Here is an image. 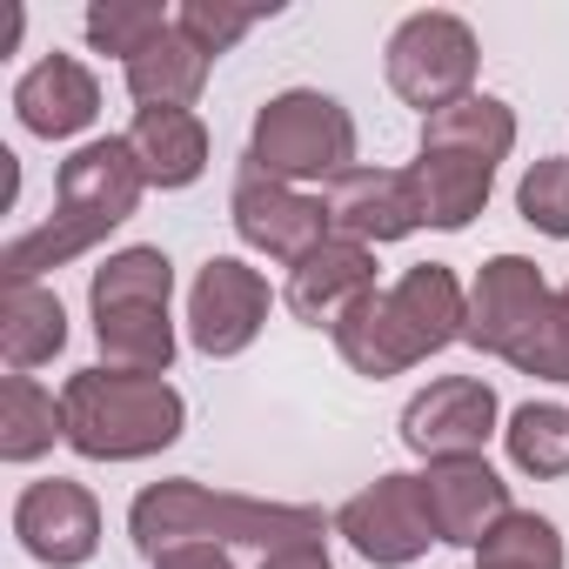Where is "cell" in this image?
<instances>
[{
    "label": "cell",
    "mask_w": 569,
    "mask_h": 569,
    "mask_svg": "<svg viewBox=\"0 0 569 569\" xmlns=\"http://www.w3.org/2000/svg\"><path fill=\"white\" fill-rule=\"evenodd\" d=\"M94 342H101V369L121 376H168L174 362V322L168 309H94Z\"/></svg>",
    "instance_id": "obj_21"
},
{
    "label": "cell",
    "mask_w": 569,
    "mask_h": 569,
    "mask_svg": "<svg viewBox=\"0 0 569 569\" xmlns=\"http://www.w3.org/2000/svg\"><path fill=\"white\" fill-rule=\"evenodd\" d=\"M322 208H329V234L342 241H402L416 234L429 214H422V188L409 168H349L322 188Z\"/></svg>",
    "instance_id": "obj_12"
},
{
    "label": "cell",
    "mask_w": 569,
    "mask_h": 569,
    "mask_svg": "<svg viewBox=\"0 0 569 569\" xmlns=\"http://www.w3.org/2000/svg\"><path fill=\"white\" fill-rule=\"evenodd\" d=\"M208 54L181 34V28H168L148 54H134L128 61V94L141 101V108H188L201 88H208Z\"/></svg>",
    "instance_id": "obj_20"
},
{
    "label": "cell",
    "mask_w": 569,
    "mask_h": 569,
    "mask_svg": "<svg viewBox=\"0 0 569 569\" xmlns=\"http://www.w3.org/2000/svg\"><path fill=\"white\" fill-rule=\"evenodd\" d=\"M336 529L356 542V556H369L376 569H402L436 542L429 502H422V476H376L369 489H356L336 516Z\"/></svg>",
    "instance_id": "obj_9"
},
{
    "label": "cell",
    "mask_w": 569,
    "mask_h": 569,
    "mask_svg": "<svg viewBox=\"0 0 569 569\" xmlns=\"http://www.w3.org/2000/svg\"><path fill=\"white\" fill-rule=\"evenodd\" d=\"M128 536L134 549L154 562L168 549H188V542H248L261 556L289 549V542H322V509L309 502H254V496H228V489H208L194 476H168V482H148L128 509Z\"/></svg>",
    "instance_id": "obj_1"
},
{
    "label": "cell",
    "mask_w": 569,
    "mask_h": 569,
    "mask_svg": "<svg viewBox=\"0 0 569 569\" xmlns=\"http://www.w3.org/2000/svg\"><path fill=\"white\" fill-rule=\"evenodd\" d=\"M61 416H68V449L74 456H88V462H141V456H161L181 436L188 402L161 376L81 369L61 389Z\"/></svg>",
    "instance_id": "obj_5"
},
{
    "label": "cell",
    "mask_w": 569,
    "mask_h": 569,
    "mask_svg": "<svg viewBox=\"0 0 569 569\" xmlns=\"http://www.w3.org/2000/svg\"><path fill=\"white\" fill-rule=\"evenodd\" d=\"M496 436V389L476 376H442L402 409V442L429 462H462L482 456Z\"/></svg>",
    "instance_id": "obj_13"
},
{
    "label": "cell",
    "mask_w": 569,
    "mask_h": 569,
    "mask_svg": "<svg viewBox=\"0 0 569 569\" xmlns=\"http://www.w3.org/2000/svg\"><path fill=\"white\" fill-rule=\"evenodd\" d=\"M228 214H234V234H241L248 248H261L268 261H289V268H296L309 248L329 241V208H322L316 194H302V188H289V181H268V174H254L248 161H241V174H234Z\"/></svg>",
    "instance_id": "obj_10"
},
{
    "label": "cell",
    "mask_w": 569,
    "mask_h": 569,
    "mask_svg": "<svg viewBox=\"0 0 569 569\" xmlns=\"http://www.w3.org/2000/svg\"><path fill=\"white\" fill-rule=\"evenodd\" d=\"M516 148V114L496 94H469L442 114L422 121V148H416V188H422V214L429 228H469L496 188V161Z\"/></svg>",
    "instance_id": "obj_4"
},
{
    "label": "cell",
    "mask_w": 569,
    "mask_h": 569,
    "mask_svg": "<svg viewBox=\"0 0 569 569\" xmlns=\"http://www.w3.org/2000/svg\"><path fill=\"white\" fill-rule=\"evenodd\" d=\"M174 296V261L161 248H121L94 268V289L88 302L94 309H168Z\"/></svg>",
    "instance_id": "obj_23"
},
{
    "label": "cell",
    "mask_w": 569,
    "mask_h": 569,
    "mask_svg": "<svg viewBox=\"0 0 569 569\" xmlns=\"http://www.w3.org/2000/svg\"><path fill=\"white\" fill-rule=\"evenodd\" d=\"M168 28H174V21H168L161 0H94V8H88V41H94L101 54H121V61L148 54Z\"/></svg>",
    "instance_id": "obj_26"
},
{
    "label": "cell",
    "mask_w": 569,
    "mask_h": 569,
    "mask_svg": "<svg viewBox=\"0 0 569 569\" xmlns=\"http://www.w3.org/2000/svg\"><path fill=\"white\" fill-rule=\"evenodd\" d=\"M509 462L536 482H556L569 476V409L562 402H522L509 416Z\"/></svg>",
    "instance_id": "obj_24"
},
{
    "label": "cell",
    "mask_w": 569,
    "mask_h": 569,
    "mask_svg": "<svg viewBox=\"0 0 569 569\" xmlns=\"http://www.w3.org/2000/svg\"><path fill=\"white\" fill-rule=\"evenodd\" d=\"M268 302H274V296H268L261 268H248V261H234V254H214V261L194 274V296H188V342H194L201 356L228 362V356H241V349L261 336Z\"/></svg>",
    "instance_id": "obj_11"
},
{
    "label": "cell",
    "mask_w": 569,
    "mask_h": 569,
    "mask_svg": "<svg viewBox=\"0 0 569 569\" xmlns=\"http://www.w3.org/2000/svg\"><path fill=\"white\" fill-rule=\"evenodd\" d=\"M54 442H68L61 402L34 376H8V382H0V456H8V462H34Z\"/></svg>",
    "instance_id": "obj_22"
},
{
    "label": "cell",
    "mask_w": 569,
    "mask_h": 569,
    "mask_svg": "<svg viewBox=\"0 0 569 569\" xmlns=\"http://www.w3.org/2000/svg\"><path fill=\"white\" fill-rule=\"evenodd\" d=\"M274 8H221V0H181V14H174V28L214 61V54H228L254 21H268Z\"/></svg>",
    "instance_id": "obj_28"
},
{
    "label": "cell",
    "mask_w": 569,
    "mask_h": 569,
    "mask_svg": "<svg viewBox=\"0 0 569 569\" xmlns=\"http://www.w3.org/2000/svg\"><path fill=\"white\" fill-rule=\"evenodd\" d=\"M476 569H562V536H556L549 516H536V509H509V516L482 536Z\"/></svg>",
    "instance_id": "obj_25"
},
{
    "label": "cell",
    "mask_w": 569,
    "mask_h": 569,
    "mask_svg": "<svg viewBox=\"0 0 569 569\" xmlns=\"http://www.w3.org/2000/svg\"><path fill=\"white\" fill-rule=\"evenodd\" d=\"M14 114H21L28 134L68 141V134H81V128H94V114H101V81H94L74 54H48V61H34V68L21 74Z\"/></svg>",
    "instance_id": "obj_17"
},
{
    "label": "cell",
    "mask_w": 569,
    "mask_h": 569,
    "mask_svg": "<svg viewBox=\"0 0 569 569\" xmlns=\"http://www.w3.org/2000/svg\"><path fill=\"white\" fill-rule=\"evenodd\" d=\"M389 88L409 108H422V121L469 101V88H476V34H469V21L442 14V8L409 14L389 34Z\"/></svg>",
    "instance_id": "obj_7"
},
{
    "label": "cell",
    "mask_w": 569,
    "mask_h": 569,
    "mask_svg": "<svg viewBox=\"0 0 569 569\" xmlns=\"http://www.w3.org/2000/svg\"><path fill=\"white\" fill-rule=\"evenodd\" d=\"M562 296H569V289H562Z\"/></svg>",
    "instance_id": "obj_32"
},
{
    "label": "cell",
    "mask_w": 569,
    "mask_h": 569,
    "mask_svg": "<svg viewBox=\"0 0 569 569\" xmlns=\"http://www.w3.org/2000/svg\"><path fill=\"white\" fill-rule=\"evenodd\" d=\"M422 502H429L436 542L482 549V536L509 516V482H502L482 456H462V462H429V476H422Z\"/></svg>",
    "instance_id": "obj_16"
},
{
    "label": "cell",
    "mask_w": 569,
    "mask_h": 569,
    "mask_svg": "<svg viewBox=\"0 0 569 569\" xmlns=\"http://www.w3.org/2000/svg\"><path fill=\"white\" fill-rule=\"evenodd\" d=\"M128 148L148 174V188H188L208 168V128L188 108H141L128 128Z\"/></svg>",
    "instance_id": "obj_18"
},
{
    "label": "cell",
    "mask_w": 569,
    "mask_h": 569,
    "mask_svg": "<svg viewBox=\"0 0 569 569\" xmlns=\"http://www.w3.org/2000/svg\"><path fill=\"white\" fill-rule=\"evenodd\" d=\"M261 569H336V562H329V549H322V542H289V549L261 556Z\"/></svg>",
    "instance_id": "obj_31"
},
{
    "label": "cell",
    "mask_w": 569,
    "mask_h": 569,
    "mask_svg": "<svg viewBox=\"0 0 569 569\" xmlns=\"http://www.w3.org/2000/svg\"><path fill=\"white\" fill-rule=\"evenodd\" d=\"M516 208H522V221H529V228H542V234L569 241V154L536 161V168L522 174V188H516Z\"/></svg>",
    "instance_id": "obj_27"
},
{
    "label": "cell",
    "mask_w": 569,
    "mask_h": 569,
    "mask_svg": "<svg viewBox=\"0 0 569 569\" xmlns=\"http://www.w3.org/2000/svg\"><path fill=\"white\" fill-rule=\"evenodd\" d=\"M14 536L34 562L48 569H81L94 549H101V502L68 482V476H48V482H28L21 502H14Z\"/></svg>",
    "instance_id": "obj_14"
},
{
    "label": "cell",
    "mask_w": 569,
    "mask_h": 569,
    "mask_svg": "<svg viewBox=\"0 0 569 569\" xmlns=\"http://www.w3.org/2000/svg\"><path fill=\"white\" fill-rule=\"evenodd\" d=\"M141 161L128 148V134H108V141H88L61 161V181H54V214L0 248V274H8V289L14 281H34L41 268H61L74 254H88L94 241H108V228H121L134 208H141Z\"/></svg>",
    "instance_id": "obj_2"
},
{
    "label": "cell",
    "mask_w": 569,
    "mask_h": 569,
    "mask_svg": "<svg viewBox=\"0 0 569 569\" xmlns=\"http://www.w3.org/2000/svg\"><path fill=\"white\" fill-rule=\"evenodd\" d=\"M68 349V309L54 289H41V281H14L8 296H0V356H8L14 376L54 362Z\"/></svg>",
    "instance_id": "obj_19"
},
{
    "label": "cell",
    "mask_w": 569,
    "mask_h": 569,
    "mask_svg": "<svg viewBox=\"0 0 569 569\" xmlns=\"http://www.w3.org/2000/svg\"><path fill=\"white\" fill-rule=\"evenodd\" d=\"M549 302H556V289L542 281V268H536V261H522V254H496V261H482L476 289H469L462 342H469V349H482V356L516 362V349L536 336V322L549 316Z\"/></svg>",
    "instance_id": "obj_8"
},
{
    "label": "cell",
    "mask_w": 569,
    "mask_h": 569,
    "mask_svg": "<svg viewBox=\"0 0 569 569\" xmlns=\"http://www.w3.org/2000/svg\"><path fill=\"white\" fill-rule=\"evenodd\" d=\"M154 569H234V562H228V549H214V542H188V549L154 556Z\"/></svg>",
    "instance_id": "obj_30"
},
{
    "label": "cell",
    "mask_w": 569,
    "mask_h": 569,
    "mask_svg": "<svg viewBox=\"0 0 569 569\" xmlns=\"http://www.w3.org/2000/svg\"><path fill=\"white\" fill-rule=\"evenodd\" d=\"M509 369L542 376V382H569V296H556V302H549V316L536 322V336L516 349V362H509Z\"/></svg>",
    "instance_id": "obj_29"
},
{
    "label": "cell",
    "mask_w": 569,
    "mask_h": 569,
    "mask_svg": "<svg viewBox=\"0 0 569 569\" xmlns=\"http://www.w3.org/2000/svg\"><path fill=\"white\" fill-rule=\"evenodd\" d=\"M369 296H376V254H369L362 241H342V234H329L322 248H309V254L289 268V289H281V302H289L296 322L329 329V336H336V322H342L356 302H369Z\"/></svg>",
    "instance_id": "obj_15"
},
{
    "label": "cell",
    "mask_w": 569,
    "mask_h": 569,
    "mask_svg": "<svg viewBox=\"0 0 569 569\" xmlns=\"http://www.w3.org/2000/svg\"><path fill=\"white\" fill-rule=\"evenodd\" d=\"M462 322H469V296H462L456 268L416 261L402 281L376 289L369 302H356L336 322V349L356 376L382 382V376H402V369L442 356L449 342H462Z\"/></svg>",
    "instance_id": "obj_3"
},
{
    "label": "cell",
    "mask_w": 569,
    "mask_h": 569,
    "mask_svg": "<svg viewBox=\"0 0 569 569\" xmlns=\"http://www.w3.org/2000/svg\"><path fill=\"white\" fill-rule=\"evenodd\" d=\"M248 168L268 174V181H336L356 168V121L336 94H316V88H289L274 94L261 114H254V134H248Z\"/></svg>",
    "instance_id": "obj_6"
}]
</instances>
